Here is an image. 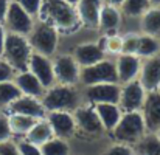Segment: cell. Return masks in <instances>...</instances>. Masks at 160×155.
Wrapping results in <instances>:
<instances>
[{"label": "cell", "instance_id": "cell-1", "mask_svg": "<svg viewBox=\"0 0 160 155\" xmlns=\"http://www.w3.org/2000/svg\"><path fill=\"white\" fill-rule=\"evenodd\" d=\"M41 101L47 112H73L82 104L81 87L56 82L44 92Z\"/></svg>", "mask_w": 160, "mask_h": 155}, {"label": "cell", "instance_id": "cell-2", "mask_svg": "<svg viewBox=\"0 0 160 155\" xmlns=\"http://www.w3.org/2000/svg\"><path fill=\"white\" fill-rule=\"evenodd\" d=\"M39 19H45L50 23H53L61 34L72 33L81 25L76 12V6L64 0H44V6Z\"/></svg>", "mask_w": 160, "mask_h": 155}, {"label": "cell", "instance_id": "cell-3", "mask_svg": "<svg viewBox=\"0 0 160 155\" xmlns=\"http://www.w3.org/2000/svg\"><path fill=\"white\" fill-rule=\"evenodd\" d=\"M146 126L142 112H123L120 121L110 132L115 143L134 146L146 135Z\"/></svg>", "mask_w": 160, "mask_h": 155}, {"label": "cell", "instance_id": "cell-4", "mask_svg": "<svg viewBox=\"0 0 160 155\" xmlns=\"http://www.w3.org/2000/svg\"><path fill=\"white\" fill-rule=\"evenodd\" d=\"M27 37L30 41L33 51L41 53V54L48 56V57H53L58 53L61 33L53 23H50L45 19H38L31 33Z\"/></svg>", "mask_w": 160, "mask_h": 155}, {"label": "cell", "instance_id": "cell-5", "mask_svg": "<svg viewBox=\"0 0 160 155\" xmlns=\"http://www.w3.org/2000/svg\"><path fill=\"white\" fill-rule=\"evenodd\" d=\"M31 53H33V48L27 36L8 33L0 57H3L16 71H23L28 68Z\"/></svg>", "mask_w": 160, "mask_h": 155}, {"label": "cell", "instance_id": "cell-6", "mask_svg": "<svg viewBox=\"0 0 160 155\" xmlns=\"http://www.w3.org/2000/svg\"><path fill=\"white\" fill-rule=\"evenodd\" d=\"M118 82L117 68L113 57H106L93 65L82 67L79 73V87L97 85V84H109Z\"/></svg>", "mask_w": 160, "mask_h": 155}, {"label": "cell", "instance_id": "cell-7", "mask_svg": "<svg viewBox=\"0 0 160 155\" xmlns=\"http://www.w3.org/2000/svg\"><path fill=\"white\" fill-rule=\"evenodd\" d=\"M54 79L58 84L65 85H79L81 67L75 61L72 53H56L53 57Z\"/></svg>", "mask_w": 160, "mask_h": 155}, {"label": "cell", "instance_id": "cell-8", "mask_svg": "<svg viewBox=\"0 0 160 155\" xmlns=\"http://www.w3.org/2000/svg\"><path fill=\"white\" fill-rule=\"evenodd\" d=\"M120 90H121V85L118 82H109V84H97V85L81 87L82 104H89V105L107 104V103L118 104Z\"/></svg>", "mask_w": 160, "mask_h": 155}, {"label": "cell", "instance_id": "cell-9", "mask_svg": "<svg viewBox=\"0 0 160 155\" xmlns=\"http://www.w3.org/2000/svg\"><path fill=\"white\" fill-rule=\"evenodd\" d=\"M36 23V19L31 17L17 2L11 0L6 17H5V28L8 33H14V34H20V36H28L33 30Z\"/></svg>", "mask_w": 160, "mask_h": 155}, {"label": "cell", "instance_id": "cell-10", "mask_svg": "<svg viewBox=\"0 0 160 155\" xmlns=\"http://www.w3.org/2000/svg\"><path fill=\"white\" fill-rule=\"evenodd\" d=\"M73 118L76 124V133L79 132L89 137H95V135H101L103 132H106L93 105L81 104L79 107L73 110Z\"/></svg>", "mask_w": 160, "mask_h": 155}, {"label": "cell", "instance_id": "cell-11", "mask_svg": "<svg viewBox=\"0 0 160 155\" xmlns=\"http://www.w3.org/2000/svg\"><path fill=\"white\" fill-rule=\"evenodd\" d=\"M146 93L148 92L143 89L138 79L121 84L118 105L123 112H140L146 99Z\"/></svg>", "mask_w": 160, "mask_h": 155}, {"label": "cell", "instance_id": "cell-12", "mask_svg": "<svg viewBox=\"0 0 160 155\" xmlns=\"http://www.w3.org/2000/svg\"><path fill=\"white\" fill-rule=\"evenodd\" d=\"M115 61V68H117V76H118V84H126L134 79H138L140 67H142V59L137 54H128V53H120L113 57Z\"/></svg>", "mask_w": 160, "mask_h": 155}, {"label": "cell", "instance_id": "cell-13", "mask_svg": "<svg viewBox=\"0 0 160 155\" xmlns=\"http://www.w3.org/2000/svg\"><path fill=\"white\" fill-rule=\"evenodd\" d=\"M27 70H30V71L41 81V84H42L45 89H48V87H52L53 84H56L54 70H53V61H52V57H48V56H44V54H41V53L33 51Z\"/></svg>", "mask_w": 160, "mask_h": 155}, {"label": "cell", "instance_id": "cell-14", "mask_svg": "<svg viewBox=\"0 0 160 155\" xmlns=\"http://www.w3.org/2000/svg\"><path fill=\"white\" fill-rule=\"evenodd\" d=\"M138 81L146 92H156L160 89V54L142 59Z\"/></svg>", "mask_w": 160, "mask_h": 155}, {"label": "cell", "instance_id": "cell-15", "mask_svg": "<svg viewBox=\"0 0 160 155\" xmlns=\"http://www.w3.org/2000/svg\"><path fill=\"white\" fill-rule=\"evenodd\" d=\"M47 121L52 126L54 137L68 140L76 133L73 112H47Z\"/></svg>", "mask_w": 160, "mask_h": 155}, {"label": "cell", "instance_id": "cell-16", "mask_svg": "<svg viewBox=\"0 0 160 155\" xmlns=\"http://www.w3.org/2000/svg\"><path fill=\"white\" fill-rule=\"evenodd\" d=\"M142 115L145 119L146 132L156 133L160 129V93L159 90L156 92H148L146 99L142 107Z\"/></svg>", "mask_w": 160, "mask_h": 155}, {"label": "cell", "instance_id": "cell-17", "mask_svg": "<svg viewBox=\"0 0 160 155\" xmlns=\"http://www.w3.org/2000/svg\"><path fill=\"white\" fill-rule=\"evenodd\" d=\"M5 112H8V113H22V115L36 118V119H42V118L47 116V110L42 105V101L39 98L27 96V95L19 96Z\"/></svg>", "mask_w": 160, "mask_h": 155}, {"label": "cell", "instance_id": "cell-18", "mask_svg": "<svg viewBox=\"0 0 160 155\" xmlns=\"http://www.w3.org/2000/svg\"><path fill=\"white\" fill-rule=\"evenodd\" d=\"M73 57L78 62V65L82 67H89L93 65L103 59H106L107 54L104 53V50L101 48V45L98 42H82L79 45H76L73 48Z\"/></svg>", "mask_w": 160, "mask_h": 155}, {"label": "cell", "instance_id": "cell-19", "mask_svg": "<svg viewBox=\"0 0 160 155\" xmlns=\"http://www.w3.org/2000/svg\"><path fill=\"white\" fill-rule=\"evenodd\" d=\"M123 20L124 19L120 8L109 3H103V8L98 17V30L103 34H117L121 30Z\"/></svg>", "mask_w": 160, "mask_h": 155}, {"label": "cell", "instance_id": "cell-20", "mask_svg": "<svg viewBox=\"0 0 160 155\" xmlns=\"http://www.w3.org/2000/svg\"><path fill=\"white\" fill-rule=\"evenodd\" d=\"M103 3L104 0H79V3L76 5V12L81 25H84L86 28L98 30V17Z\"/></svg>", "mask_w": 160, "mask_h": 155}, {"label": "cell", "instance_id": "cell-21", "mask_svg": "<svg viewBox=\"0 0 160 155\" xmlns=\"http://www.w3.org/2000/svg\"><path fill=\"white\" fill-rule=\"evenodd\" d=\"M14 84L17 85V89L20 90L22 95H27V96H34V98H42L44 92L47 90L41 81L30 71V70H23V71H17L16 76H14Z\"/></svg>", "mask_w": 160, "mask_h": 155}, {"label": "cell", "instance_id": "cell-22", "mask_svg": "<svg viewBox=\"0 0 160 155\" xmlns=\"http://www.w3.org/2000/svg\"><path fill=\"white\" fill-rule=\"evenodd\" d=\"M93 107L97 110V115H98L104 130L110 133L113 130V127L117 126V123L120 121V118H121V113H123L121 107L118 104H113V103L97 104Z\"/></svg>", "mask_w": 160, "mask_h": 155}, {"label": "cell", "instance_id": "cell-23", "mask_svg": "<svg viewBox=\"0 0 160 155\" xmlns=\"http://www.w3.org/2000/svg\"><path fill=\"white\" fill-rule=\"evenodd\" d=\"M138 33H145L160 39V6H149L138 19Z\"/></svg>", "mask_w": 160, "mask_h": 155}, {"label": "cell", "instance_id": "cell-24", "mask_svg": "<svg viewBox=\"0 0 160 155\" xmlns=\"http://www.w3.org/2000/svg\"><path fill=\"white\" fill-rule=\"evenodd\" d=\"M8 113V112H6ZM8 121H9V127L12 132V137H20L25 138L27 133L33 129V126L36 124V118L22 115V113H8Z\"/></svg>", "mask_w": 160, "mask_h": 155}, {"label": "cell", "instance_id": "cell-25", "mask_svg": "<svg viewBox=\"0 0 160 155\" xmlns=\"http://www.w3.org/2000/svg\"><path fill=\"white\" fill-rule=\"evenodd\" d=\"M54 137L53 130H52V126L48 124L47 118H42V119H38L36 124L33 126V129L27 133L25 140L36 144V146H42L44 143H47L48 140H52Z\"/></svg>", "mask_w": 160, "mask_h": 155}, {"label": "cell", "instance_id": "cell-26", "mask_svg": "<svg viewBox=\"0 0 160 155\" xmlns=\"http://www.w3.org/2000/svg\"><path fill=\"white\" fill-rule=\"evenodd\" d=\"M160 54V39L145 34V33H138V42H137V56L140 59H148L152 56Z\"/></svg>", "mask_w": 160, "mask_h": 155}, {"label": "cell", "instance_id": "cell-27", "mask_svg": "<svg viewBox=\"0 0 160 155\" xmlns=\"http://www.w3.org/2000/svg\"><path fill=\"white\" fill-rule=\"evenodd\" d=\"M151 6L149 0H124L121 5V14L123 19L128 20H137L143 16V12Z\"/></svg>", "mask_w": 160, "mask_h": 155}, {"label": "cell", "instance_id": "cell-28", "mask_svg": "<svg viewBox=\"0 0 160 155\" xmlns=\"http://www.w3.org/2000/svg\"><path fill=\"white\" fill-rule=\"evenodd\" d=\"M132 148L135 151V155H160V140L156 133L148 132Z\"/></svg>", "mask_w": 160, "mask_h": 155}, {"label": "cell", "instance_id": "cell-29", "mask_svg": "<svg viewBox=\"0 0 160 155\" xmlns=\"http://www.w3.org/2000/svg\"><path fill=\"white\" fill-rule=\"evenodd\" d=\"M19 96H22V93L14 81L0 82V110H6Z\"/></svg>", "mask_w": 160, "mask_h": 155}, {"label": "cell", "instance_id": "cell-30", "mask_svg": "<svg viewBox=\"0 0 160 155\" xmlns=\"http://www.w3.org/2000/svg\"><path fill=\"white\" fill-rule=\"evenodd\" d=\"M39 148L42 155H72L68 141L59 137H53L52 140H48Z\"/></svg>", "mask_w": 160, "mask_h": 155}, {"label": "cell", "instance_id": "cell-31", "mask_svg": "<svg viewBox=\"0 0 160 155\" xmlns=\"http://www.w3.org/2000/svg\"><path fill=\"white\" fill-rule=\"evenodd\" d=\"M17 2L31 17H34L36 20L41 17L42 12V6H44V0H14Z\"/></svg>", "mask_w": 160, "mask_h": 155}, {"label": "cell", "instance_id": "cell-32", "mask_svg": "<svg viewBox=\"0 0 160 155\" xmlns=\"http://www.w3.org/2000/svg\"><path fill=\"white\" fill-rule=\"evenodd\" d=\"M12 132L9 127V121H8V113L5 110H0V143L12 140Z\"/></svg>", "mask_w": 160, "mask_h": 155}, {"label": "cell", "instance_id": "cell-33", "mask_svg": "<svg viewBox=\"0 0 160 155\" xmlns=\"http://www.w3.org/2000/svg\"><path fill=\"white\" fill-rule=\"evenodd\" d=\"M16 143H17V148H19L20 155H42L39 146H36V144L27 141L25 138H22V140H16Z\"/></svg>", "mask_w": 160, "mask_h": 155}, {"label": "cell", "instance_id": "cell-34", "mask_svg": "<svg viewBox=\"0 0 160 155\" xmlns=\"http://www.w3.org/2000/svg\"><path fill=\"white\" fill-rule=\"evenodd\" d=\"M103 155H135V151H134V148L129 146V144L113 143L110 148H107L106 152Z\"/></svg>", "mask_w": 160, "mask_h": 155}, {"label": "cell", "instance_id": "cell-35", "mask_svg": "<svg viewBox=\"0 0 160 155\" xmlns=\"http://www.w3.org/2000/svg\"><path fill=\"white\" fill-rule=\"evenodd\" d=\"M16 70L3 59L0 57V82H8V81H12L14 76H16Z\"/></svg>", "mask_w": 160, "mask_h": 155}, {"label": "cell", "instance_id": "cell-36", "mask_svg": "<svg viewBox=\"0 0 160 155\" xmlns=\"http://www.w3.org/2000/svg\"><path fill=\"white\" fill-rule=\"evenodd\" d=\"M0 155H20L17 143H16V138L0 143Z\"/></svg>", "mask_w": 160, "mask_h": 155}, {"label": "cell", "instance_id": "cell-37", "mask_svg": "<svg viewBox=\"0 0 160 155\" xmlns=\"http://www.w3.org/2000/svg\"><path fill=\"white\" fill-rule=\"evenodd\" d=\"M9 3H11V0H0V23L5 22V17H6Z\"/></svg>", "mask_w": 160, "mask_h": 155}, {"label": "cell", "instance_id": "cell-38", "mask_svg": "<svg viewBox=\"0 0 160 155\" xmlns=\"http://www.w3.org/2000/svg\"><path fill=\"white\" fill-rule=\"evenodd\" d=\"M6 34H8V31H6L5 25H3V23H0V56H2V51H3V45H5Z\"/></svg>", "mask_w": 160, "mask_h": 155}, {"label": "cell", "instance_id": "cell-39", "mask_svg": "<svg viewBox=\"0 0 160 155\" xmlns=\"http://www.w3.org/2000/svg\"><path fill=\"white\" fill-rule=\"evenodd\" d=\"M123 2H124V0H104V3H109V5H113V6H117V8H121Z\"/></svg>", "mask_w": 160, "mask_h": 155}, {"label": "cell", "instance_id": "cell-40", "mask_svg": "<svg viewBox=\"0 0 160 155\" xmlns=\"http://www.w3.org/2000/svg\"><path fill=\"white\" fill-rule=\"evenodd\" d=\"M151 6H160V0H149Z\"/></svg>", "mask_w": 160, "mask_h": 155}, {"label": "cell", "instance_id": "cell-41", "mask_svg": "<svg viewBox=\"0 0 160 155\" xmlns=\"http://www.w3.org/2000/svg\"><path fill=\"white\" fill-rule=\"evenodd\" d=\"M64 2H67V3H70V5H73V6H76V5L79 3V0H64Z\"/></svg>", "mask_w": 160, "mask_h": 155}, {"label": "cell", "instance_id": "cell-42", "mask_svg": "<svg viewBox=\"0 0 160 155\" xmlns=\"http://www.w3.org/2000/svg\"><path fill=\"white\" fill-rule=\"evenodd\" d=\"M156 135L159 137V140H160V129H159V130H157V132H156Z\"/></svg>", "mask_w": 160, "mask_h": 155}, {"label": "cell", "instance_id": "cell-43", "mask_svg": "<svg viewBox=\"0 0 160 155\" xmlns=\"http://www.w3.org/2000/svg\"><path fill=\"white\" fill-rule=\"evenodd\" d=\"M159 93H160V89H159Z\"/></svg>", "mask_w": 160, "mask_h": 155}]
</instances>
